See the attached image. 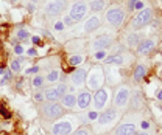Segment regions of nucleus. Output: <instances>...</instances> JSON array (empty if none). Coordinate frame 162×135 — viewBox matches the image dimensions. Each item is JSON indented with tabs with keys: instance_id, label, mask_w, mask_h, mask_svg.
<instances>
[{
	"instance_id": "1",
	"label": "nucleus",
	"mask_w": 162,
	"mask_h": 135,
	"mask_svg": "<svg viewBox=\"0 0 162 135\" xmlns=\"http://www.w3.org/2000/svg\"><path fill=\"white\" fill-rule=\"evenodd\" d=\"M40 113L47 120H56L59 116H62L64 113V107L61 104H58L56 101H48L40 107Z\"/></svg>"
},
{
	"instance_id": "2",
	"label": "nucleus",
	"mask_w": 162,
	"mask_h": 135,
	"mask_svg": "<svg viewBox=\"0 0 162 135\" xmlns=\"http://www.w3.org/2000/svg\"><path fill=\"white\" fill-rule=\"evenodd\" d=\"M67 92V86L65 84H58V86H53L44 90V100L47 101H56L61 100Z\"/></svg>"
},
{
	"instance_id": "3",
	"label": "nucleus",
	"mask_w": 162,
	"mask_h": 135,
	"mask_svg": "<svg viewBox=\"0 0 162 135\" xmlns=\"http://www.w3.org/2000/svg\"><path fill=\"white\" fill-rule=\"evenodd\" d=\"M103 79H104V75H103L101 67H93L92 73H90V76H89V79H87L89 89H90V90H98V89H101Z\"/></svg>"
},
{
	"instance_id": "4",
	"label": "nucleus",
	"mask_w": 162,
	"mask_h": 135,
	"mask_svg": "<svg viewBox=\"0 0 162 135\" xmlns=\"http://www.w3.org/2000/svg\"><path fill=\"white\" fill-rule=\"evenodd\" d=\"M151 17H153V11L146 8V9L140 11L139 14L132 19V26L134 28H142V26H145L146 23H150Z\"/></svg>"
},
{
	"instance_id": "5",
	"label": "nucleus",
	"mask_w": 162,
	"mask_h": 135,
	"mask_svg": "<svg viewBox=\"0 0 162 135\" xmlns=\"http://www.w3.org/2000/svg\"><path fill=\"white\" fill-rule=\"evenodd\" d=\"M106 19L114 26H118V25H122V22H123L125 14H123V11H122V8H115L114 6V8H111L109 11L106 12Z\"/></svg>"
},
{
	"instance_id": "6",
	"label": "nucleus",
	"mask_w": 162,
	"mask_h": 135,
	"mask_svg": "<svg viewBox=\"0 0 162 135\" xmlns=\"http://www.w3.org/2000/svg\"><path fill=\"white\" fill-rule=\"evenodd\" d=\"M64 5H65V0H51V2L47 3V6H45V14L47 16L59 14V12L62 11V8H64Z\"/></svg>"
},
{
	"instance_id": "7",
	"label": "nucleus",
	"mask_w": 162,
	"mask_h": 135,
	"mask_svg": "<svg viewBox=\"0 0 162 135\" xmlns=\"http://www.w3.org/2000/svg\"><path fill=\"white\" fill-rule=\"evenodd\" d=\"M86 12H87L86 3L78 2V3H75V5L70 8V17H72V20H81V19L86 16Z\"/></svg>"
},
{
	"instance_id": "8",
	"label": "nucleus",
	"mask_w": 162,
	"mask_h": 135,
	"mask_svg": "<svg viewBox=\"0 0 162 135\" xmlns=\"http://www.w3.org/2000/svg\"><path fill=\"white\" fill-rule=\"evenodd\" d=\"M107 103V90L106 89H98L95 92V95H93V106H95V109H103Z\"/></svg>"
},
{
	"instance_id": "9",
	"label": "nucleus",
	"mask_w": 162,
	"mask_h": 135,
	"mask_svg": "<svg viewBox=\"0 0 162 135\" xmlns=\"http://www.w3.org/2000/svg\"><path fill=\"white\" fill-rule=\"evenodd\" d=\"M129 100V90L126 87H120L115 93V98H114V104L117 107H123Z\"/></svg>"
},
{
	"instance_id": "10",
	"label": "nucleus",
	"mask_w": 162,
	"mask_h": 135,
	"mask_svg": "<svg viewBox=\"0 0 162 135\" xmlns=\"http://www.w3.org/2000/svg\"><path fill=\"white\" fill-rule=\"evenodd\" d=\"M53 135H69L72 132V123L69 121H61V123H56L51 127Z\"/></svg>"
},
{
	"instance_id": "11",
	"label": "nucleus",
	"mask_w": 162,
	"mask_h": 135,
	"mask_svg": "<svg viewBox=\"0 0 162 135\" xmlns=\"http://www.w3.org/2000/svg\"><path fill=\"white\" fill-rule=\"evenodd\" d=\"M111 42H112V39H111L109 36H98L97 39H93V42H92V48H93V50L101 51V50H104L106 47H109V45H111Z\"/></svg>"
},
{
	"instance_id": "12",
	"label": "nucleus",
	"mask_w": 162,
	"mask_h": 135,
	"mask_svg": "<svg viewBox=\"0 0 162 135\" xmlns=\"http://www.w3.org/2000/svg\"><path fill=\"white\" fill-rule=\"evenodd\" d=\"M115 118H117L115 109H107V110H104L101 115H98V124H101V126L109 124V123H112Z\"/></svg>"
},
{
	"instance_id": "13",
	"label": "nucleus",
	"mask_w": 162,
	"mask_h": 135,
	"mask_svg": "<svg viewBox=\"0 0 162 135\" xmlns=\"http://www.w3.org/2000/svg\"><path fill=\"white\" fill-rule=\"evenodd\" d=\"M70 79H72V83H73L76 87H78V86H83L84 81L87 79V72H86L84 69H78V70H75V72L72 73Z\"/></svg>"
},
{
	"instance_id": "14",
	"label": "nucleus",
	"mask_w": 162,
	"mask_h": 135,
	"mask_svg": "<svg viewBox=\"0 0 162 135\" xmlns=\"http://www.w3.org/2000/svg\"><path fill=\"white\" fill-rule=\"evenodd\" d=\"M90 101H92V95H90V92H87V90H83L76 96V104H78L79 109H86V107L90 104Z\"/></svg>"
},
{
	"instance_id": "15",
	"label": "nucleus",
	"mask_w": 162,
	"mask_h": 135,
	"mask_svg": "<svg viewBox=\"0 0 162 135\" xmlns=\"http://www.w3.org/2000/svg\"><path fill=\"white\" fill-rule=\"evenodd\" d=\"M134 132H136V126L132 123H123L118 127H115L114 135H134Z\"/></svg>"
},
{
	"instance_id": "16",
	"label": "nucleus",
	"mask_w": 162,
	"mask_h": 135,
	"mask_svg": "<svg viewBox=\"0 0 162 135\" xmlns=\"http://www.w3.org/2000/svg\"><path fill=\"white\" fill-rule=\"evenodd\" d=\"M154 40H151V39H146V40H143V42H140L139 45H137V53L139 55H148L153 48H154Z\"/></svg>"
},
{
	"instance_id": "17",
	"label": "nucleus",
	"mask_w": 162,
	"mask_h": 135,
	"mask_svg": "<svg viewBox=\"0 0 162 135\" xmlns=\"http://www.w3.org/2000/svg\"><path fill=\"white\" fill-rule=\"evenodd\" d=\"M61 104H62V107L72 109V107L76 106V96L73 95V93H65V95L61 98Z\"/></svg>"
},
{
	"instance_id": "18",
	"label": "nucleus",
	"mask_w": 162,
	"mask_h": 135,
	"mask_svg": "<svg viewBox=\"0 0 162 135\" xmlns=\"http://www.w3.org/2000/svg\"><path fill=\"white\" fill-rule=\"evenodd\" d=\"M98 25H100L98 17H90V19L87 20V23L84 25V30H86V31H92V30L98 28Z\"/></svg>"
},
{
	"instance_id": "19",
	"label": "nucleus",
	"mask_w": 162,
	"mask_h": 135,
	"mask_svg": "<svg viewBox=\"0 0 162 135\" xmlns=\"http://www.w3.org/2000/svg\"><path fill=\"white\" fill-rule=\"evenodd\" d=\"M145 73H146V69H145V67H143V65H137V67H136V70H134V75H132L134 81H140V79H143Z\"/></svg>"
},
{
	"instance_id": "20",
	"label": "nucleus",
	"mask_w": 162,
	"mask_h": 135,
	"mask_svg": "<svg viewBox=\"0 0 162 135\" xmlns=\"http://www.w3.org/2000/svg\"><path fill=\"white\" fill-rule=\"evenodd\" d=\"M106 64H123V56L122 55H114V56H109V58H106L104 59Z\"/></svg>"
},
{
	"instance_id": "21",
	"label": "nucleus",
	"mask_w": 162,
	"mask_h": 135,
	"mask_svg": "<svg viewBox=\"0 0 162 135\" xmlns=\"http://www.w3.org/2000/svg\"><path fill=\"white\" fill-rule=\"evenodd\" d=\"M104 8V0H92L90 2V9L92 11H101Z\"/></svg>"
},
{
	"instance_id": "22",
	"label": "nucleus",
	"mask_w": 162,
	"mask_h": 135,
	"mask_svg": "<svg viewBox=\"0 0 162 135\" xmlns=\"http://www.w3.org/2000/svg\"><path fill=\"white\" fill-rule=\"evenodd\" d=\"M84 61V58L81 56V55H75V56H70L69 58V64L70 65H78V64H81Z\"/></svg>"
},
{
	"instance_id": "23",
	"label": "nucleus",
	"mask_w": 162,
	"mask_h": 135,
	"mask_svg": "<svg viewBox=\"0 0 162 135\" xmlns=\"http://www.w3.org/2000/svg\"><path fill=\"white\" fill-rule=\"evenodd\" d=\"M58 78H59V73L56 72V70H51L48 75H47V81H48V83H56V81H58Z\"/></svg>"
},
{
	"instance_id": "24",
	"label": "nucleus",
	"mask_w": 162,
	"mask_h": 135,
	"mask_svg": "<svg viewBox=\"0 0 162 135\" xmlns=\"http://www.w3.org/2000/svg\"><path fill=\"white\" fill-rule=\"evenodd\" d=\"M20 69H22V64H20V61H19V59L11 61V70H12V72H14V73H19V72H20Z\"/></svg>"
},
{
	"instance_id": "25",
	"label": "nucleus",
	"mask_w": 162,
	"mask_h": 135,
	"mask_svg": "<svg viewBox=\"0 0 162 135\" xmlns=\"http://www.w3.org/2000/svg\"><path fill=\"white\" fill-rule=\"evenodd\" d=\"M128 44H129L131 47L139 45V36H137V34H129V36H128Z\"/></svg>"
},
{
	"instance_id": "26",
	"label": "nucleus",
	"mask_w": 162,
	"mask_h": 135,
	"mask_svg": "<svg viewBox=\"0 0 162 135\" xmlns=\"http://www.w3.org/2000/svg\"><path fill=\"white\" fill-rule=\"evenodd\" d=\"M33 87H34V89L44 87V78H42V76H36V78L33 79Z\"/></svg>"
},
{
	"instance_id": "27",
	"label": "nucleus",
	"mask_w": 162,
	"mask_h": 135,
	"mask_svg": "<svg viewBox=\"0 0 162 135\" xmlns=\"http://www.w3.org/2000/svg\"><path fill=\"white\" fill-rule=\"evenodd\" d=\"M16 37H17L19 40H25L26 37H28V31H26V30H17Z\"/></svg>"
},
{
	"instance_id": "28",
	"label": "nucleus",
	"mask_w": 162,
	"mask_h": 135,
	"mask_svg": "<svg viewBox=\"0 0 162 135\" xmlns=\"http://www.w3.org/2000/svg\"><path fill=\"white\" fill-rule=\"evenodd\" d=\"M72 135H90V130H89L87 127H81V129L75 130Z\"/></svg>"
},
{
	"instance_id": "29",
	"label": "nucleus",
	"mask_w": 162,
	"mask_h": 135,
	"mask_svg": "<svg viewBox=\"0 0 162 135\" xmlns=\"http://www.w3.org/2000/svg\"><path fill=\"white\" fill-rule=\"evenodd\" d=\"M0 113H2L5 118H9V116H11V112H8V109L5 107V104H0Z\"/></svg>"
},
{
	"instance_id": "30",
	"label": "nucleus",
	"mask_w": 162,
	"mask_h": 135,
	"mask_svg": "<svg viewBox=\"0 0 162 135\" xmlns=\"http://www.w3.org/2000/svg\"><path fill=\"white\" fill-rule=\"evenodd\" d=\"M14 53H16V55H22V53H23V47L22 45H16L14 47Z\"/></svg>"
},
{
	"instance_id": "31",
	"label": "nucleus",
	"mask_w": 162,
	"mask_h": 135,
	"mask_svg": "<svg viewBox=\"0 0 162 135\" xmlns=\"http://www.w3.org/2000/svg\"><path fill=\"white\" fill-rule=\"evenodd\" d=\"M95 58H97V59H104V58H106V53H104L103 50H101V51H97Z\"/></svg>"
},
{
	"instance_id": "32",
	"label": "nucleus",
	"mask_w": 162,
	"mask_h": 135,
	"mask_svg": "<svg viewBox=\"0 0 162 135\" xmlns=\"http://www.w3.org/2000/svg\"><path fill=\"white\" fill-rule=\"evenodd\" d=\"M39 72V67H31V69L26 70V75H31V73H37Z\"/></svg>"
},
{
	"instance_id": "33",
	"label": "nucleus",
	"mask_w": 162,
	"mask_h": 135,
	"mask_svg": "<svg viewBox=\"0 0 162 135\" xmlns=\"http://www.w3.org/2000/svg\"><path fill=\"white\" fill-rule=\"evenodd\" d=\"M34 100H36V101H39V103H40V101H42V100H44V93H37V95H36V96H34Z\"/></svg>"
},
{
	"instance_id": "34",
	"label": "nucleus",
	"mask_w": 162,
	"mask_h": 135,
	"mask_svg": "<svg viewBox=\"0 0 162 135\" xmlns=\"http://www.w3.org/2000/svg\"><path fill=\"white\" fill-rule=\"evenodd\" d=\"M26 53H28V55H30V56H36V55H37V51H36L34 48H30V50H28V51H26Z\"/></svg>"
},
{
	"instance_id": "35",
	"label": "nucleus",
	"mask_w": 162,
	"mask_h": 135,
	"mask_svg": "<svg viewBox=\"0 0 162 135\" xmlns=\"http://www.w3.org/2000/svg\"><path fill=\"white\" fill-rule=\"evenodd\" d=\"M137 2H140V0H129V8L132 9L134 6H136V3H137Z\"/></svg>"
},
{
	"instance_id": "36",
	"label": "nucleus",
	"mask_w": 162,
	"mask_h": 135,
	"mask_svg": "<svg viewBox=\"0 0 162 135\" xmlns=\"http://www.w3.org/2000/svg\"><path fill=\"white\" fill-rule=\"evenodd\" d=\"M72 22H73V20H72V17H69V16H65V17H64V23H67V25H70Z\"/></svg>"
},
{
	"instance_id": "37",
	"label": "nucleus",
	"mask_w": 162,
	"mask_h": 135,
	"mask_svg": "<svg viewBox=\"0 0 162 135\" xmlns=\"http://www.w3.org/2000/svg\"><path fill=\"white\" fill-rule=\"evenodd\" d=\"M89 118H90V120H95V118H98V113H97V112H90V113H89Z\"/></svg>"
},
{
	"instance_id": "38",
	"label": "nucleus",
	"mask_w": 162,
	"mask_h": 135,
	"mask_svg": "<svg viewBox=\"0 0 162 135\" xmlns=\"http://www.w3.org/2000/svg\"><path fill=\"white\" fill-rule=\"evenodd\" d=\"M55 28H56V30H62V28H64V25H62L61 22H58V23H55Z\"/></svg>"
},
{
	"instance_id": "39",
	"label": "nucleus",
	"mask_w": 162,
	"mask_h": 135,
	"mask_svg": "<svg viewBox=\"0 0 162 135\" xmlns=\"http://www.w3.org/2000/svg\"><path fill=\"white\" fill-rule=\"evenodd\" d=\"M156 98L162 101V90H157V92H156Z\"/></svg>"
},
{
	"instance_id": "40",
	"label": "nucleus",
	"mask_w": 162,
	"mask_h": 135,
	"mask_svg": "<svg viewBox=\"0 0 162 135\" xmlns=\"http://www.w3.org/2000/svg\"><path fill=\"white\" fill-rule=\"evenodd\" d=\"M134 8H137V9H142V8H143V3H142V2H137V3H136V6H134Z\"/></svg>"
},
{
	"instance_id": "41",
	"label": "nucleus",
	"mask_w": 162,
	"mask_h": 135,
	"mask_svg": "<svg viewBox=\"0 0 162 135\" xmlns=\"http://www.w3.org/2000/svg\"><path fill=\"white\" fill-rule=\"evenodd\" d=\"M140 126H142V129H148V126H150V124H148L146 121H143V123H142Z\"/></svg>"
},
{
	"instance_id": "42",
	"label": "nucleus",
	"mask_w": 162,
	"mask_h": 135,
	"mask_svg": "<svg viewBox=\"0 0 162 135\" xmlns=\"http://www.w3.org/2000/svg\"><path fill=\"white\" fill-rule=\"evenodd\" d=\"M33 42L34 44H39V37H33Z\"/></svg>"
},
{
	"instance_id": "43",
	"label": "nucleus",
	"mask_w": 162,
	"mask_h": 135,
	"mask_svg": "<svg viewBox=\"0 0 162 135\" xmlns=\"http://www.w3.org/2000/svg\"><path fill=\"white\" fill-rule=\"evenodd\" d=\"M134 135H150V133H146V132H140V133H134Z\"/></svg>"
},
{
	"instance_id": "44",
	"label": "nucleus",
	"mask_w": 162,
	"mask_h": 135,
	"mask_svg": "<svg viewBox=\"0 0 162 135\" xmlns=\"http://www.w3.org/2000/svg\"><path fill=\"white\" fill-rule=\"evenodd\" d=\"M0 135H11V133H8V132H0Z\"/></svg>"
},
{
	"instance_id": "45",
	"label": "nucleus",
	"mask_w": 162,
	"mask_h": 135,
	"mask_svg": "<svg viewBox=\"0 0 162 135\" xmlns=\"http://www.w3.org/2000/svg\"><path fill=\"white\" fill-rule=\"evenodd\" d=\"M11 2H12V3H16V2H17V0H11Z\"/></svg>"
}]
</instances>
